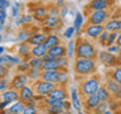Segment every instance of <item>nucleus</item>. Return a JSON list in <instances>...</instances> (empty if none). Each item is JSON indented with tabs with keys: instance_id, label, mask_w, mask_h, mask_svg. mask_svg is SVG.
I'll use <instances>...</instances> for the list:
<instances>
[{
	"instance_id": "1",
	"label": "nucleus",
	"mask_w": 121,
	"mask_h": 114,
	"mask_svg": "<svg viewBox=\"0 0 121 114\" xmlns=\"http://www.w3.org/2000/svg\"><path fill=\"white\" fill-rule=\"evenodd\" d=\"M98 55L96 46L87 38H78L76 41V58H96Z\"/></svg>"
},
{
	"instance_id": "2",
	"label": "nucleus",
	"mask_w": 121,
	"mask_h": 114,
	"mask_svg": "<svg viewBox=\"0 0 121 114\" xmlns=\"http://www.w3.org/2000/svg\"><path fill=\"white\" fill-rule=\"evenodd\" d=\"M96 60L95 58H76L74 65H73V70L76 72V75L78 76H87L90 77V75L92 76L96 72Z\"/></svg>"
},
{
	"instance_id": "3",
	"label": "nucleus",
	"mask_w": 121,
	"mask_h": 114,
	"mask_svg": "<svg viewBox=\"0 0 121 114\" xmlns=\"http://www.w3.org/2000/svg\"><path fill=\"white\" fill-rule=\"evenodd\" d=\"M101 86H102V84L100 81V79L96 77V76H90V77H86L81 82L79 93H81L85 98L91 96V95L97 94V91L100 90Z\"/></svg>"
},
{
	"instance_id": "4",
	"label": "nucleus",
	"mask_w": 121,
	"mask_h": 114,
	"mask_svg": "<svg viewBox=\"0 0 121 114\" xmlns=\"http://www.w3.org/2000/svg\"><path fill=\"white\" fill-rule=\"evenodd\" d=\"M110 19V13L107 10H97V11H88L87 20L88 24L95 25H105L106 22Z\"/></svg>"
},
{
	"instance_id": "5",
	"label": "nucleus",
	"mask_w": 121,
	"mask_h": 114,
	"mask_svg": "<svg viewBox=\"0 0 121 114\" xmlns=\"http://www.w3.org/2000/svg\"><path fill=\"white\" fill-rule=\"evenodd\" d=\"M56 86L57 85H54V84L43 81V80H39V81L33 84V89L35 91V95H39V96H43V98H47L56 89Z\"/></svg>"
},
{
	"instance_id": "6",
	"label": "nucleus",
	"mask_w": 121,
	"mask_h": 114,
	"mask_svg": "<svg viewBox=\"0 0 121 114\" xmlns=\"http://www.w3.org/2000/svg\"><path fill=\"white\" fill-rule=\"evenodd\" d=\"M29 81H30V79H29L28 74H20V72H18V74L14 75L13 79L10 80V89L20 91L23 87L28 86Z\"/></svg>"
},
{
	"instance_id": "7",
	"label": "nucleus",
	"mask_w": 121,
	"mask_h": 114,
	"mask_svg": "<svg viewBox=\"0 0 121 114\" xmlns=\"http://www.w3.org/2000/svg\"><path fill=\"white\" fill-rule=\"evenodd\" d=\"M97 57H98V60L101 61V63H104L105 66H107V67H113L115 68L116 66H119L117 56L112 55V53H110L107 51H100Z\"/></svg>"
},
{
	"instance_id": "8",
	"label": "nucleus",
	"mask_w": 121,
	"mask_h": 114,
	"mask_svg": "<svg viewBox=\"0 0 121 114\" xmlns=\"http://www.w3.org/2000/svg\"><path fill=\"white\" fill-rule=\"evenodd\" d=\"M83 32L90 39H98V37L105 32V25H95V24H87L83 28Z\"/></svg>"
},
{
	"instance_id": "9",
	"label": "nucleus",
	"mask_w": 121,
	"mask_h": 114,
	"mask_svg": "<svg viewBox=\"0 0 121 114\" xmlns=\"http://www.w3.org/2000/svg\"><path fill=\"white\" fill-rule=\"evenodd\" d=\"M105 86L107 87V90L110 91V94L113 99H117V100L121 101V85L119 82L113 81L112 79L108 77L105 82Z\"/></svg>"
},
{
	"instance_id": "10",
	"label": "nucleus",
	"mask_w": 121,
	"mask_h": 114,
	"mask_svg": "<svg viewBox=\"0 0 121 114\" xmlns=\"http://www.w3.org/2000/svg\"><path fill=\"white\" fill-rule=\"evenodd\" d=\"M52 101H62V100H68V94L64 86H56V89L52 91L47 96Z\"/></svg>"
},
{
	"instance_id": "11",
	"label": "nucleus",
	"mask_w": 121,
	"mask_h": 114,
	"mask_svg": "<svg viewBox=\"0 0 121 114\" xmlns=\"http://www.w3.org/2000/svg\"><path fill=\"white\" fill-rule=\"evenodd\" d=\"M42 24H43V28L48 29V30H54V29L62 28L60 18H56V17H52V15H48L44 20H42Z\"/></svg>"
},
{
	"instance_id": "12",
	"label": "nucleus",
	"mask_w": 121,
	"mask_h": 114,
	"mask_svg": "<svg viewBox=\"0 0 121 114\" xmlns=\"http://www.w3.org/2000/svg\"><path fill=\"white\" fill-rule=\"evenodd\" d=\"M111 6V1L108 0H92L87 5V10L97 11V10H107Z\"/></svg>"
},
{
	"instance_id": "13",
	"label": "nucleus",
	"mask_w": 121,
	"mask_h": 114,
	"mask_svg": "<svg viewBox=\"0 0 121 114\" xmlns=\"http://www.w3.org/2000/svg\"><path fill=\"white\" fill-rule=\"evenodd\" d=\"M32 46L29 43H18L17 44V52L18 56L20 57L22 60H26L28 61L30 57H32Z\"/></svg>"
},
{
	"instance_id": "14",
	"label": "nucleus",
	"mask_w": 121,
	"mask_h": 114,
	"mask_svg": "<svg viewBox=\"0 0 121 114\" xmlns=\"http://www.w3.org/2000/svg\"><path fill=\"white\" fill-rule=\"evenodd\" d=\"M105 30L110 33H120L121 32V18H110L105 24Z\"/></svg>"
},
{
	"instance_id": "15",
	"label": "nucleus",
	"mask_w": 121,
	"mask_h": 114,
	"mask_svg": "<svg viewBox=\"0 0 121 114\" xmlns=\"http://www.w3.org/2000/svg\"><path fill=\"white\" fill-rule=\"evenodd\" d=\"M100 103L101 101H100V99H98L97 94L91 95V96H86L83 99V106H85L88 112H93V110L100 105Z\"/></svg>"
},
{
	"instance_id": "16",
	"label": "nucleus",
	"mask_w": 121,
	"mask_h": 114,
	"mask_svg": "<svg viewBox=\"0 0 121 114\" xmlns=\"http://www.w3.org/2000/svg\"><path fill=\"white\" fill-rule=\"evenodd\" d=\"M1 100L4 101H9L10 104L13 103H17L20 100V95H19V91L13 90V89H8L4 93H1Z\"/></svg>"
},
{
	"instance_id": "17",
	"label": "nucleus",
	"mask_w": 121,
	"mask_h": 114,
	"mask_svg": "<svg viewBox=\"0 0 121 114\" xmlns=\"http://www.w3.org/2000/svg\"><path fill=\"white\" fill-rule=\"evenodd\" d=\"M19 95H20V100L24 101L25 104L26 103H29L30 100H33L34 98H35V91H34L33 86H25L23 87V89L19 91Z\"/></svg>"
},
{
	"instance_id": "18",
	"label": "nucleus",
	"mask_w": 121,
	"mask_h": 114,
	"mask_svg": "<svg viewBox=\"0 0 121 114\" xmlns=\"http://www.w3.org/2000/svg\"><path fill=\"white\" fill-rule=\"evenodd\" d=\"M71 103H72V106H73L77 112H81V108H82L83 103L81 101V99H79L78 89L76 86L71 87Z\"/></svg>"
},
{
	"instance_id": "19",
	"label": "nucleus",
	"mask_w": 121,
	"mask_h": 114,
	"mask_svg": "<svg viewBox=\"0 0 121 114\" xmlns=\"http://www.w3.org/2000/svg\"><path fill=\"white\" fill-rule=\"evenodd\" d=\"M59 75H60V71H43L40 80L51 82V84H54V85H58Z\"/></svg>"
},
{
	"instance_id": "20",
	"label": "nucleus",
	"mask_w": 121,
	"mask_h": 114,
	"mask_svg": "<svg viewBox=\"0 0 121 114\" xmlns=\"http://www.w3.org/2000/svg\"><path fill=\"white\" fill-rule=\"evenodd\" d=\"M67 53V49H66V46H63L60 43L59 46H56V47H53L51 49H48V55L52 56L54 60H59L62 58V57L66 56Z\"/></svg>"
},
{
	"instance_id": "21",
	"label": "nucleus",
	"mask_w": 121,
	"mask_h": 114,
	"mask_svg": "<svg viewBox=\"0 0 121 114\" xmlns=\"http://www.w3.org/2000/svg\"><path fill=\"white\" fill-rule=\"evenodd\" d=\"M47 37H48V34L43 33V32L33 33L32 37H30V39H29V44L32 46V47H34V46H39V44H44Z\"/></svg>"
},
{
	"instance_id": "22",
	"label": "nucleus",
	"mask_w": 121,
	"mask_h": 114,
	"mask_svg": "<svg viewBox=\"0 0 121 114\" xmlns=\"http://www.w3.org/2000/svg\"><path fill=\"white\" fill-rule=\"evenodd\" d=\"M62 42H60V37L58 34H54V33H49L47 39L44 42V46L47 47L48 49H51L53 47H56V46H59Z\"/></svg>"
},
{
	"instance_id": "23",
	"label": "nucleus",
	"mask_w": 121,
	"mask_h": 114,
	"mask_svg": "<svg viewBox=\"0 0 121 114\" xmlns=\"http://www.w3.org/2000/svg\"><path fill=\"white\" fill-rule=\"evenodd\" d=\"M33 17L37 20H44L48 17V8L43 5H38L33 9Z\"/></svg>"
},
{
	"instance_id": "24",
	"label": "nucleus",
	"mask_w": 121,
	"mask_h": 114,
	"mask_svg": "<svg viewBox=\"0 0 121 114\" xmlns=\"http://www.w3.org/2000/svg\"><path fill=\"white\" fill-rule=\"evenodd\" d=\"M32 34H33L32 30L23 28L18 32V36L15 37V41H18L19 43H29V39L32 37Z\"/></svg>"
},
{
	"instance_id": "25",
	"label": "nucleus",
	"mask_w": 121,
	"mask_h": 114,
	"mask_svg": "<svg viewBox=\"0 0 121 114\" xmlns=\"http://www.w3.org/2000/svg\"><path fill=\"white\" fill-rule=\"evenodd\" d=\"M48 55V48L44 44L34 46L32 48V57H37V58H43L44 56Z\"/></svg>"
},
{
	"instance_id": "26",
	"label": "nucleus",
	"mask_w": 121,
	"mask_h": 114,
	"mask_svg": "<svg viewBox=\"0 0 121 114\" xmlns=\"http://www.w3.org/2000/svg\"><path fill=\"white\" fill-rule=\"evenodd\" d=\"M83 24H85V15L81 11H77L74 14V20H73V27L76 29V33L81 32V29L83 28Z\"/></svg>"
},
{
	"instance_id": "27",
	"label": "nucleus",
	"mask_w": 121,
	"mask_h": 114,
	"mask_svg": "<svg viewBox=\"0 0 121 114\" xmlns=\"http://www.w3.org/2000/svg\"><path fill=\"white\" fill-rule=\"evenodd\" d=\"M25 106H26V104L24 101H22V100H19V101H17V103H13L9 108V112H10V114H23V112H24V109H25Z\"/></svg>"
},
{
	"instance_id": "28",
	"label": "nucleus",
	"mask_w": 121,
	"mask_h": 114,
	"mask_svg": "<svg viewBox=\"0 0 121 114\" xmlns=\"http://www.w3.org/2000/svg\"><path fill=\"white\" fill-rule=\"evenodd\" d=\"M97 96H98V99H100L101 103H108V101L112 99L111 94H110V91L107 90V87H106L105 85H102V86L100 87V90L97 91Z\"/></svg>"
},
{
	"instance_id": "29",
	"label": "nucleus",
	"mask_w": 121,
	"mask_h": 114,
	"mask_svg": "<svg viewBox=\"0 0 121 114\" xmlns=\"http://www.w3.org/2000/svg\"><path fill=\"white\" fill-rule=\"evenodd\" d=\"M66 49H67V53H66L67 58L68 60H72V58L76 60V41H73V39L68 41V43L66 44Z\"/></svg>"
},
{
	"instance_id": "30",
	"label": "nucleus",
	"mask_w": 121,
	"mask_h": 114,
	"mask_svg": "<svg viewBox=\"0 0 121 114\" xmlns=\"http://www.w3.org/2000/svg\"><path fill=\"white\" fill-rule=\"evenodd\" d=\"M44 112L45 114H63L66 109L56 105H44Z\"/></svg>"
},
{
	"instance_id": "31",
	"label": "nucleus",
	"mask_w": 121,
	"mask_h": 114,
	"mask_svg": "<svg viewBox=\"0 0 121 114\" xmlns=\"http://www.w3.org/2000/svg\"><path fill=\"white\" fill-rule=\"evenodd\" d=\"M29 61V65L32 68H37V70H42L43 68V65H44V60L43 58H37V57H30L28 60ZM43 71V70H42Z\"/></svg>"
},
{
	"instance_id": "32",
	"label": "nucleus",
	"mask_w": 121,
	"mask_h": 114,
	"mask_svg": "<svg viewBox=\"0 0 121 114\" xmlns=\"http://www.w3.org/2000/svg\"><path fill=\"white\" fill-rule=\"evenodd\" d=\"M42 74H43V71L42 70H37V68H30V71L28 72V76L30 79V81H39V80L42 79Z\"/></svg>"
},
{
	"instance_id": "33",
	"label": "nucleus",
	"mask_w": 121,
	"mask_h": 114,
	"mask_svg": "<svg viewBox=\"0 0 121 114\" xmlns=\"http://www.w3.org/2000/svg\"><path fill=\"white\" fill-rule=\"evenodd\" d=\"M43 71H60V68L58 66V62L56 61H49V62H44L43 65Z\"/></svg>"
},
{
	"instance_id": "34",
	"label": "nucleus",
	"mask_w": 121,
	"mask_h": 114,
	"mask_svg": "<svg viewBox=\"0 0 121 114\" xmlns=\"http://www.w3.org/2000/svg\"><path fill=\"white\" fill-rule=\"evenodd\" d=\"M110 79H112L113 81L119 82L121 85V66H120V65H119V66H116L111 72H110Z\"/></svg>"
},
{
	"instance_id": "35",
	"label": "nucleus",
	"mask_w": 121,
	"mask_h": 114,
	"mask_svg": "<svg viewBox=\"0 0 121 114\" xmlns=\"http://www.w3.org/2000/svg\"><path fill=\"white\" fill-rule=\"evenodd\" d=\"M30 65H29V61L26 60H23L22 63L18 66V72H20V74H28V72L30 71Z\"/></svg>"
},
{
	"instance_id": "36",
	"label": "nucleus",
	"mask_w": 121,
	"mask_h": 114,
	"mask_svg": "<svg viewBox=\"0 0 121 114\" xmlns=\"http://www.w3.org/2000/svg\"><path fill=\"white\" fill-rule=\"evenodd\" d=\"M108 110H111L112 113H116V112H119V108H120V104H121V101L120 100H117V99H111V100H110L108 103Z\"/></svg>"
},
{
	"instance_id": "37",
	"label": "nucleus",
	"mask_w": 121,
	"mask_h": 114,
	"mask_svg": "<svg viewBox=\"0 0 121 114\" xmlns=\"http://www.w3.org/2000/svg\"><path fill=\"white\" fill-rule=\"evenodd\" d=\"M57 62H58V66L60 68V71H67L68 70V66H69V60H68L66 56L62 57V58H59V60H57Z\"/></svg>"
},
{
	"instance_id": "38",
	"label": "nucleus",
	"mask_w": 121,
	"mask_h": 114,
	"mask_svg": "<svg viewBox=\"0 0 121 114\" xmlns=\"http://www.w3.org/2000/svg\"><path fill=\"white\" fill-rule=\"evenodd\" d=\"M69 80V76H68L67 71H60L59 75V80H58V86H66V84Z\"/></svg>"
},
{
	"instance_id": "39",
	"label": "nucleus",
	"mask_w": 121,
	"mask_h": 114,
	"mask_svg": "<svg viewBox=\"0 0 121 114\" xmlns=\"http://www.w3.org/2000/svg\"><path fill=\"white\" fill-rule=\"evenodd\" d=\"M74 34H76L74 27H73V25H69V27H68V28H66V30L63 32V37H64V38H67L68 41H71L72 38H73Z\"/></svg>"
},
{
	"instance_id": "40",
	"label": "nucleus",
	"mask_w": 121,
	"mask_h": 114,
	"mask_svg": "<svg viewBox=\"0 0 121 114\" xmlns=\"http://www.w3.org/2000/svg\"><path fill=\"white\" fill-rule=\"evenodd\" d=\"M107 110H108V104L107 103H100V105L93 110L92 114H102V113L107 112Z\"/></svg>"
},
{
	"instance_id": "41",
	"label": "nucleus",
	"mask_w": 121,
	"mask_h": 114,
	"mask_svg": "<svg viewBox=\"0 0 121 114\" xmlns=\"http://www.w3.org/2000/svg\"><path fill=\"white\" fill-rule=\"evenodd\" d=\"M19 17H22V14H20V8H18L17 5H14L13 4V6L10 8V18H13V19H17Z\"/></svg>"
},
{
	"instance_id": "42",
	"label": "nucleus",
	"mask_w": 121,
	"mask_h": 114,
	"mask_svg": "<svg viewBox=\"0 0 121 114\" xmlns=\"http://www.w3.org/2000/svg\"><path fill=\"white\" fill-rule=\"evenodd\" d=\"M117 37H119V33H116V32L110 33V34H108V39H107V44H106V47H110V46L116 44Z\"/></svg>"
},
{
	"instance_id": "43",
	"label": "nucleus",
	"mask_w": 121,
	"mask_h": 114,
	"mask_svg": "<svg viewBox=\"0 0 121 114\" xmlns=\"http://www.w3.org/2000/svg\"><path fill=\"white\" fill-rule=\"evenodd\" d=\"M8 89H10V81H9V79H1L0 80V91L1 93H4L5 90Z\"/></svg>"
},
{
	"instance_id": "44",
	"label": "nucleus",
	"mask_w": 121,
	"mask_h": 114,
	"mask_svg": "<svg viewBox=\"0 0 121 114\" xmlns=\"http://www.w3.org/2000/svg\"><path fill=\"white\" fill-rule=\"evenodd\" d=\"M108 34H110V32H107V30H105L104 33L101 34L100 37H98V43H100L101 46H106L107 44V39H108Z\"/></svg>"
},
{
	"instance_id": "45",
	"label": "nucleus",
	"mask_w": 121,
	"mask_h": 114,
	"mask_svg": "<svg viewBox=\"0 0 121 114\" xmlns=\"http://www.w3.org/2000/svg\"><path fill=\"white\" fill-rule=\"evenodd\" d=\"M48 15H52V17H56V18H60V10L56 6H49L48 8Z\"/></svg>"
},
{
	"instance_id": "46",
	"label": "nucleus",
	"mask_w": 121,
	"mask_h": 114,
	"mask_svg": "<svg viewBox=\"0 0 121 114\" xmlns=\"http://www.w3.org/2000/svg\"><path fill=\"white\" fill-rule=\"evenodd\" d=\"M106 51L110 52V53H112V55H119L120 51H121V48L119 47V46H116V44H113V46H110V47H106Z\"/></svg>"
},
{
	"instance_id": "47",
	"label": "nucleus",
	"mask_w": 121,
	"mask_h": 114,
	"mask_svg": "<svg viewBox=\"0 0 121 114\" xmlns=\"http://www.w3.org/2000/svg\"><path fill=\"white\" fill-rule=\"evenodd\" d=\"M23 114H38V108L37 106H30V105H26Z\"/></svg>"
},
{
	"instance_id": "48",
	"label": "nucleus",
	"mask_w": 121,
	"mask_h": 114,
	"mask_svg": "<svg viewBox=\"0 0 121 114\" xmlns=\"http://www.w3.org/2000/svg\"><path fill=\"white\" fill-rule=\"evenodd\" d=\"M11 3L9 0H0V10H6L8 8H11Z\"/></svg>"
},
{
	"instance_id": "49",
	"label": "nucleus",
	"mask_w": 121,
	"mask_h": 114,
	"mask_svg": "<svg viewBox=\"0 0 121 114\" xmlns=\"http://www.w3.org/2000/svg\"><path fill=\"white\" fill-rule=\"evenodd\" d=\"M8 74H9V67L8 66H0V77L6 79Z\"/></svg>"
},
{
	"instance_id": "50",
	"label": "nucleus",
	"mask_w": 121,
	"mask_h": 114,
	"mask_svg": "<svg viewBox=\"0 0 121 114\" xmlns=\"http://www.w3.org/2000/svg\"><path fill=\"white\" fill-rule=\"evenodd\" d=\"M22 19H23V23H24V24H29V23L33 22L34 17H33V15H30V14H23Z\"/></svg>"
},
{
	"instance_id": "51",
	"label": "nucleus",
	"mask_w": 121,
	"mask_h": 114,
	"mask_svg": "<svg viewBox=\"0 0 121 114\" xmlns=\"http://www.w3.org/2000/svg\"><path fill=\"white\" fill-rule=\"evenodd\" d=\"M68 13H71V11H69V6H68V5L63 6L62 9H60V18L64 19V18H66L67 15H68Z\"/></svg>"
},
{
	"instance_id": "52",
	"label": "nucleus",
	"mask_w": 121,
	"mask_h": 114,
	"mask_svg": "<svg viewBox=\"0 0 121 114\" xmlns=\"http://www.w3.org/2000/svg\"><path fill=\"white\" fill-rule=\"evenodd\" d=\"M10 105H11V104H10L9 101H4V100H1V103H0V109H1V110H4V109H8Z\"/></svg>"
},
{
	"instance_id": "53",
	"label": "nucleus",
	"mask_w": 121,
	"mask_h": 114,
	"mask_svg": "<svg viewBox=\"0 0 121 114\" xmlns=\"http://www.w3.org/2000/svg\"><path fill=\"white\" fill-rule=\"evenodd\" d=\"M14 25H15V27H22V25H24L22 17H19V18H17V19H14Z\"/></svg>"
},
{
	"instance_id": "54",
	"label": "nucleus",
	"mask_w": 121,
	"mask_h": 114,
	"mask_svg": "<svg viewBox=\"0 0 121 114\" xmlns=\"http://www.w3.org/2000/svg\"><path fill=\"white\" fill-rule=\"evenodd\" d=\"M64 4H66V1H63V0H58V1H56V8H58V9L60 10L63 6H66Z\"/></svg>"
},
{
	"instance_id": "55",
	"label": "nucleus",
	"mask_w": 121,
	"mask_h": 114,
	"mask_svg": "<svg viewBox=\"0 0 121 114\" xmlns=\"http://www.w3.org/2000/svg\"><path fill=\"white\" fill-rule=\"evenodd\" d=\"M43 60H44V62H49V61H56V60L53 58L52 56H49V55H47V56H44V57H43Z\"/></svg>"
},
{
	"instance_id": "56",
	"label": "nucleus",
	"mask_w": 121,
	"mask_h": 114,
	"mask_svg": "<svg viewBox=\"0 0 121 114\" xmlns=\"http://www.w3.org/2000/svg\"><path fill=\"white\" fill-rule=\"evenodd\" d=\"M116 46H119L121 48V32L119 33V37H117V41H116Z\"/></svg>"
},
{
	"instance_id": "57",
	"label": "nucleus",
	"mask_w": 121,
	"mask_h": 114,
	"mask_svg": "<svg viewBox=\"0 0 121 114\" xmlns=\"http://www.w3.org/2000/svg\"><path fill=\"white\" fill-rule=\"evenodd\" d=\"M4 55H5V47L1 46V47H0V56H4Z\"/></svg>"
},
{
	"instance_id": "58",
	"label": "nucleus",
	"mask_w": 121,
	"mask_h": 114,
	"mask_svg": "<svg viewBox=\"0 0 121 114\" xmlns=\"http://www.w3.org/2000/svg\"><path fill=\"white\" fill-rule=\"evenodd\" d=\"M117 61H119V65L121 66V51H120L119 55H117Z\"/></svg>"
},
{
	"instance_id": "59",
	"label": "nucleus",
	"mask_w": 121,
	"mask_h": 114,
	"mask_svg": "<svg viewBox=\"0 0 121 114\" xmlns=\"http://www.w3.org/2000/svg\"><path fill=\"white\" fill-rule=\"evenodd\" d=\"M1 114H10V112H9V109H4L1 110Z\"/></svg>"
},
{
	"instance_id": "60",
	"label": "nucleus",
	"mask_w": 121,
	"mask_h": 114,
	"mask_svg": "<svg viewBox=\"0 0 121 114\" xmlns=\"http://www.w3.org/2000/svg\"><path fill=\"white\" fill-rule=\"evenodd\" d=\"M102 114H113L111 110H107V112H105V113H102Z\"/></svg>"
},
{
	"instance_id": "61",
	"label": "nucleus",
	"mask_w": 121,
	"mask_h": 114,
	"mask_svg": "<svg viewBox=\"0 0 121 114\" xmlns=\"http://www.w3.org/2000/svg\"><path fill=\"white\" fill-rule=\"evenodd\" d=\"M63 114H72V113H69V112H64Z\"/></svg>"
},
{
	"instance_id": "62",
	"label": "nucleus",
	"mask_w": 121,
	"mask_h": 114,
	"mask_svg": "<svg viewBox=\"0 0 121 114\" xmlns=\"http://www.w3.org/2000/svg\"><path fill=\"white\" fill-rule=\"evenodd\" d=\"M113 114H121V112H116V113H113Z\"/></svg>"
},
{
	"instance_id": "63",
	"label": "nucleus",
	"mask_w": 121,
	"mask_h": 114,
	"mask_svg": "<svg viewBox=\"0 0 121 114\" xmlns=\"http://www.w3.org/2000/svg\"><path fill=\"white\" fill-rule=\"evenodd\" d=\"M78 114H85V113H82V112H78Z\"/></svg>"
}]
</instances>
